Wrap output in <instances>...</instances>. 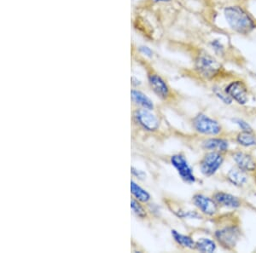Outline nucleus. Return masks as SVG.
<instances>
[{
	"mask_svg": "<svg viewBox=\"0 0 256 253\" xmlns=\"http://www.w3.org/2000/svg\"><path fill=\"white\" fill-rule=\"evenodd\" d=\"M224 16L230 29L239 34H250L256 28V21L252 15L242 6H227L224 9Z\"/></svg>",
	"mask_w": 256,
	"mask_h": 253,
	"instance_id": "1",
	"label": "nucleus"
},
{
	"mask_svg": "<svg viewBox=\"0 0 256 253\" xmlns=\"http://www.w3.org/2000/svg\"><path fill=\"white\" fill-rule=\"evenodd\" d=\"M194 69L202 79L211 80L222 73V66L212 55L201 51L194 59Z\"/></svg>",
	"mask_w": 256,
	"mask_h": 253,
	"instance_id": "2",
	"label": "nucleus"
},
{
	"mask_svg": "<svg viewBox=\"0 0 256 253\" xmlns=\"http://www.w3.org/2000/svg\"><path fill=\"white\" fill-rule=\"evenodd\" d=\"M214 238L218 245L228 251H233L241 238V229L236 223L220 226L214 231Z\"/></svg>",
	"mask_w": 256,
	"mask_h": 253,
	"instance_id": "3",
	"label": "nucleus"
},
{
	"mask_svg": "<svg viewBox=\"0 0 256 253\" xmlns=\"http://www.w3.org/2000/svg\"><path fill=\"white\" fill-rule=\"evenodd\" d=\"M224 154L220 152L210 151L204 154L199 164L202 174L210 178L222 167L224 163Z\"/></svg>",
	"mask_w": 256,
	"mask_h": 253,
	"instance_id": "4",
	"label": "nucleus"
},
{
	"mask_svg": "<svg viewBox=\"0 0 256 253\" xmlns=\"http://www.w3.org/2000/svg\"><path fill=\"white\" fill-rule=\"evenodd\" d=\"M192 125L198 133L207 136H217L222 131V125L217 120L204 114H198L192 120Z\"/></svg>",
	"mask_w": 256,
	"mask_h": 253,
	"instance_id": "5",
	"label": "nucleus"
},
{
	"mask_svg": "<svg viewBox=\"0 0 256 253\" xmlns=\"http://www.w3.org/2000/svg\"><path fill=\"white\" fill-rule=\"evenodd\" d=\"M171 164L177 171L178 174L180 175L181 179L188 184H195L196 182L193 169L187 161L186 158L183 154H174L171 157Z\"/></svg>",
	"mask_w": 256,
	"mask_h": 253,
	"instance_id": "6",
	"label": "nucleus"
},
{
	"mask_svg": "<svg viewBox=\"0 0 256 253\" xmlns=\"http://www.w3.org/2000/svg\"><path fill=\"white\" fill-rule=\"evenodd\" d=\"M224 90L232 99L240 105H245L248 102V91L244 82L233 80L227 84Z\"/></svg>",
	"mask_w": 256,
	"mask_h": 253,
	"instance_id": "7",
	"label": "nucleus"
},
{
	"mask_svg": "<svg viewBox=\"0 0 256 253\" xmlns=\"http://www.w3.org/2000/svg\"><path fill=\"white\" fill-rule=\"evenodd\" d=\"M192 202L204 215L214 217L218 214L220 207L212 198H210L202 194H196L192 197Z\"/></svg>",
	"mask_w": 256,
	"mask_h": 253,
	"instance_id": "8",
	"label": "nucleus"
},
{
	"mask_svg": "<svg viewBox=\"0 0 256 253\" xmlns=\"http://www.w3.org/2000/svg\"><path fill=\"white\" fill-rule=\"evenodd\" d=\"M134 120L144 130L154 131L159 127V120L150 110L146 108H140L135 111L134 114Z\"/></svg>",
	"mask_w": 256,
	"mask_h": 253,
	"instance_id": "9",
	"label": "nucleus"
},
{
	"mask_svg": "<svg viewBox=\"0 0 256 253\" xmlns=\"http://www.w3.org/2000/svg\"><path fill=\"white\" fill-rule=\"evenodd\" d=\"M212 199L218 204V207L228 209H238L242 207V201L236 195L229 193L218 191L212 195Z\"/></svg>",
	"mask_w": 256,
	"mask_h": 253,
	"instance_id": "10",
	"label": "nucleus"
},
{
	"mask_svg": "<svg viewBox=\"0 0 256 253\" xmlns=\"http://www.w3.org/2000/svg\"><path fill=\"white\" fill-rule=\"evenodd\" d=\"M232 159L236 166L245 172H256V161L251 154L245 152H235L233 153Z\"/></svg>",
	"mask_w": 256,
	"mask_h": 253,
	"instance_id": "11",
	"label": "nucleus"
},
{
	"mask_svg": "<svg viewBox=\"0 0 256 253\" xmlns=\"http://www.w3.org/2000/svg\"><path fill=\"white\" fill-rule=\"evenodd\" d=\"M226 178L228 182L234 186H244L248 182L247 172L238 168V166L232 167L227 172Z\"/></svg>",
	"mask_w": 256,
	"mask_h": 253,
	"instance_id": "12",
	"label": "nucleus"
},
{
	"mask_svg": "<svg viewBox=\"0 0 256 253\" xmlns=\"http://www.w3.org/2000/svg\"><path fill=\"white\" fill-rule=\"evenodd\" d=\"M202 146L204 149H207L208 151L220 152L223 154L226 153L229 149V143L227 140L216 137L205 140Z\"/></svg>",
	"mask_w": 256,
	"mask_h": 253,
	"instance_id": "13",
	"label": "nucleus"
},
{
	"mask_svg": "<svg viewBox=\"0 0 256 253\" xmlns=\"http://www.w3.org/2000/svg\"><path fill=\"white\" fill-rule=\"evenodd\" d=\"M131 98L134 103L142 108H146L148 110L154 109V103L152 99L140 90H135V89L132 90Z\"/></svg>",
	"mask_w": 256,
	"mask_h": 253,
	"instance_id": "14",
	"label": "nucleus"
},
{
	"mask_svg": "<svg viewBox=\"0 0 256 253\" xmlns=\"http://www.w3.org/2000/svg\"><path fill=\"white\" fill-rule=\"evenodd\" d=\"M172 236L175 242L181 247L188 249H195L196 242L190 236L182 235L176 230H172Z\"/></svg>",
	"mask_w": 256,
	"mask_h": 253,
	"instance_id": "15",
	"label": "nucleus"
},
{
	"mask_svg": "<svg viewBox=\"0 0 256 253\" xmlns=\"http://www.w3.org/2000/svg\"><path fill=\"white\" fill-rule=\"evenodd\" d=\"M216 242L210 238H200L196 242L195 249L201 253H214L216 252Z\"/></svg>",
	"mask_w": 256,
	"mask_h": 253,
	"instance_id": "16",
	"label": "nucleus"
},
{
	"mask_svg": "<svg viewBox=\"0 0 256 253\" xmlns=\"http://www.w3.org/2000/svg\"><path fill=\"white\" fill-rule=\"evenodd\" d=\"M236 143L244 147H253L256 146V137L253 132L241 131L236 137Z\"/></svg>",
	"mask_w": 256,
	"mask_h": 253,
	"instance_id": "17",
	"label": "nucleus"
},
{
	"mask_svg": "<svg viewBox=\"0 0 256 253\" xmlns=\"http://www.w3.org/2000/svg\"><path fill=\"white\" fill-rule=\"evenodd\" d=\"M131 193L134 195V198L140 202L146 203L150 200V195L134 181L131 182Z\"/></svg>",
	"mask_w": 256,
	"mask_h": 253,
	"instance_id": "18",
	"label": "nucleus"
},
{
	"mask_svg": "<svg viewBox=\"0 0 256 253\" xmlns=\"http://www.w3.org/2000/svg\"><path fill=\"white\" fill-rule=\"evenodd\" d=\"M131 207L135 215L138 216L140 219H146L147 213L143 206L140 204V201L136 199H132L131 201Z\"/></svg>",
	"mask_w": 256,
	"mask_h": 253,
	"instance_id": "19",
	"label": "nucleus"
},
{
	"mask_svg": "<svg viewBox=\"0 0 256 253\" xmlns=\"http://www.w3.org/2000/svg\"><path fill=\"white\" fill-rule=\"evenodd\" d=\"M212 91H214V93L216 94V96L218 97V99L222 100L224 104H232L233 100L226 92V90H222V88L218 87V86H214L212 88Z\"/></svg>",
	"mask_w": 256,
	"mask_h": 253,
	"instance_id": "20",
	"label": "nucleus"
},
{
	"mask_svg": "<svg viewBox=\"0 0 256 253\" xmlns=\"http://www.w3.org/2000/svg\"><path fill=\"white\" fill-rule=\"evenodd\" d=\"M210 47H211V49L214 50V52L216 53L217 55H224V53H226V48H224V45L222 43V40H220V39H212V40L210 41Z\"/></svg>",
	"mask_w": 256,
	"mask_h": 253,
	"instance_id": "21",
	"label": "nucleus"
},
{
	"mask_svg": "<svg viewBox=\"0 0 256 253\" xmlns=\"http://www.w3.org/2000/svg\"><path fill=\"white\" fill-rule=\"evenodd\" d=\"M233 121L235 124L238 125L239 128L241 129L242 131H247V132H253V129L251 127V125L248 123L246 122L245 120L242 119H233Z\"/></svg>",
	"mask_w": 256,
	"mask_h": 253,
	"instance_id": "22",
	"label": "nucleus"
},
{
	"mask_svg": "<svg viewBox=\"0 0 256 253\" xmlns=\"http://www.w3.org/2000/svg\"><path fill=\"white\" fill-rule=\"evenodd\" d=\"M132 174L135 176L136 178H140V179H144V178H146V176L144 172L140 171L138 169L134 168V167H132Z\"/></svg>",
	"mask_w": 256,
	"mask_h": 253,
	"instance_id": "23",
	"label": "nucleus"
},
{
	"mask_svg": "<svg viewBox=\"0 0 256 253\" xmlns=\"http://www.w3.org/2000/svg\"><path fill=\"white\" fill-rule=\"evenodd\" d=\"M172 2V0H146V3L150 4H162V3H169Z\"/></svg>",
	"mask_w": 256,
	"mask_h": 253,
	"instance_id": "24",
	"label": "nucleus"
}]
</instances>
